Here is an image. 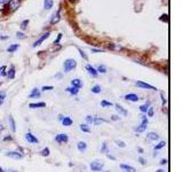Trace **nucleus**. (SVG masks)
<instances>
[{
    "instance_id": "obj_53",
    "label": "nucleus",
    "mask_w": 183,
    "mask_h": 172,
    "mask_svg": "<svg viewBox=\"0 0 183 172\" xmlns=\"http://www.w3.org/2000/svg\"><path fill=\"white\" fill-rule=\"evenodd\" d=\"M6 2H7V0H0V4H1V5H4Z\"/></svg>"
},
{
    "instance_id": "obj_13",
    "label": "nucleus",
    "mask_w": 183,
    "mask_h": 172,
    "mask_svg": "<svg viewBox=\"0 0 183 172\" xmlns=\"http://www.w3.org/2000/svg\"><path fill=\"white\" fill-rule=\"evenodd\" d=\"M61 12L60 11H57L54 15L52 16V19H51V24H56V23H58L60 22V19H61Z\"/></svg>"
},
{
    "instance_id": "obj_29",
    "label": "nucleus",
    "mask_w": 183,
    "mask_h": 172,
    "mask_svg": "<svg viewBox=\"0 0 183 172\" xmlns=\"http://www.w3.org/2000/svg\"><path fill=\"white\" fill-rule=\"evenodd\" d=\"M101 107H103V108H106V107H112V102L106 101V100H102V101H101Z\"/></svg>"
},
{
    "instance_id": "obj_10",
    "label": "nucleus",
    "mask_w": 183,
    "mask_h": 172,
    "mask_svg": "<svg viewBox=\"0 0 183 172\" xmlns=\"http://www.w3.org/2000/svg\"><path fill=\"white\" fill-rule=\"evenodd\" d=\"M125 100L127 101H132V102H137L140 98H139V95H136L134 93H129V94H126L125 95Z\"/></svg>"
},
{
    "instance_id": "obj_9",
    "label": "nucleus",
    "mask_w": 183,
    "mask_h": 172,
    "mask_svg": "<svg viewBox=\"0 0 183 172\" xmlns=\"http://www.w3.org/2000/svg\"><path fill=\"white\" fill-rule=\"evenodd\" d=\"M86 70H87V73H88L92 77H97V75H99L97 70L95 68H93L90 64H86Z\"/></svg>"
},
{
    "instance_id": "obj_27",
    "label": "nucleus",
    "mask_w": 183,
    "mask_h": 172,
    "mask_svg": "<svg viewBox=\"0 0 183 172\" xmlns=\"http://www.w3.org/2000/svg\"><path fill=\"white\" fill-rule=\"evenodd\" d=\"M85 122H86V124H87V125H92V124L94 123V117H93V116H90V115H88V116H86V117H85Z\"/></svg>"
},
{
    "instance_id": "obj_33",
    "label": "nucleus",
    "mask_w": 183,
    "mask_h": 172,
    "mask_svg": "<svg viewBox=\"0 0 183 172\" xmlns=\"http://www.w3.org/2000/svg\"><path fill=\"white\" fill-rule=\"evenodd\" d=\"M166 146V142L165 141H162V142H159L157 146H155V150H159V149H162L164 147Z\"/></svg>"
},
{
    "instance_id": "obj_30",
    "label": "nucleus",
    "mask_w": 183,
    "mask_h": 172,
    "mask_svg": "<svg viewBox=\"0 0 183 172\" xmlns=\"http://www.w3.org/2000/svg\"><path fill=\"white\" fill-rule=\"evenodd\" d=\"M92 93H94V94L101 93V86H100V85H94V86L92 87Z\"/></svg>"
},
{
    "instance_id": "obj_34",
    "label": "nucleus",
    "mask_w": 183,
    "mask_h": 172,
    "mask_svg": "<svg viewBox=\"0 0 183 172\" xmlns=\"http://www.w3.org/2000/svg\"><path fill=\"white\" fill-rule=\"evenodd\" d=\"M0 76H1V77H7V71H6L5 66L0 67Z\"/></svg>"
},
{
    "instance_id": "obj_23",
    "label": "nucleus",
    "mask_w": 183,
    "mask_h": 172,
    "mask_svg": "<svg viewBox=\"0 0 183 172\" xmlns=\"http://www.w3.org/2000/svg\"><path fill=\"white\" fill-rule=\"evenodd\" d=\"M54 5V0H45L44 1V7H45V9L48 11V9H51Z\"/></svg>"
},
{
    "instance_id": "obj_38",
    "label": "nucleus",
    "mask_w": 183,
    "mask_h": 172,
    "mask_svg": "<svg viewBox=\"0 0 183 172\" xmlns=\"http://www.w3.org/2000/svg\"><path fill=\"white\" fill-rule=\"evenodd\" d=\"M116 145H117L118 147H120V148H125L126 147V143L121 140H116Z\"/></svg>"
},
{
    "instance_id": "obj_17",
    "label": "nucleus",
    "mask_w": 183,
    "mask_h": 172,
    "mask_svg": "<svg viewBox=\"0 0 183 172\" xmlns=\"http://www.w3.org/2000/svg\"><path fill=\"white\" fill-rule=\"evenodd\" d=\"M77 149H78L80 153H85L86 149H87V143L85 141H79L77 143Z\"/></svg>"
},
{
    "instance_id": "obj_18",
    "label": "nucleus",
    "mask_w": 183,
    "mask_h": 172,
    "mask_svg": "<svg viewBox=\"0 0 183 172\" xmlns=\"http://www.w3.org/2000/svg\"><path fill=\"white\" fill-rule=\"evenodd\" d=\"M116 110H117L120 115H123V116H127V115H128V111H127L123 106H120L119 103H116Z\"/></svg>"
},
{
    "instance_id": "obj_12",
    "label": "nucleus",
    "mask_w": 183,
    "mask_h": 172,
    "mask_svg": "<svg viewBox=\"0 0 183 172\" xmlns=\"http://www.w3.org/2000/svg\"><path fill=\"white\" fill-rule=\"evenodd\" d=\"M48 37H49V32H46V33H44V36H41L38 40H37L34 44H33V47H38L39 45H41L42 42H45L46 39H47Z\"/></svg>"
},
{
    "instance_id": "obj_44",
    "label": "nucleus",
    "mask_w": 183,
    "mask_h": 172,
    "mask_svg": "<svg viewBox=\"0 0 183 172\" xmlns=\"http://www.w3.org/2000/svg\"><path fill=\"white\" fill-rule=\"evenodd\" d=\"M78 49H79V53H80V55L84 57L85 60H87V56H86V54H85V53L83 52V49H80V48H78Z\"/></svg>"
},
{
    "instance_id": "obj_7",
    "label": "nucleus",
    "mask_w": 183,
    "mask_h": 172,
    "mask_svg": "<svg viewBox=\"0 0 183 172\" xmlns=\"http://www.w3.org/2000/svg\"><path fill=\"white\" fill-rule=\"evenodd\" d=\"M21 5V1L20 0H9L8 2V8L11 9V12H15L18 7Z\"/></svg>"
},
{
    "instance_id": "obj_6",
    "label": "nucleus",
    "mask_w": 183,
    "mask_h": 172,
    "mask_svg": "<svg viewBox=\"0 0 183 172\" xmlns=\"http://www.w3.org/2000/svg\"><path fill=\"white\" fill-rule=\"evenodd\" d=\"M24 138H25V140L28 141L29 143H33V145H38V143H39V140H38V138H37L36 136H33L32 133H30V132L25 133Z\"/></svg>"
},
{
    "instance_id": "obj_35",
    "label": "nucleus",
    "mask_w": 183,
    "mask_h": 172,
    "mask_svg": "<svg viewBox=\"0 0 183 172\" xmlns=\"http://www.w3.org/2000/svg\"><path fill=\"white\" fill-rule=\"evenodd\" d=\"M96 70H97V73H106V67H105V66H99Z\"/></svg>"
},
{
    "instance_id": "obj_46",
    "label": "nucleus",
    "mask_w": 183,
    "mask_h": 172,
    "mask_svg": "<svg viewBox=\"0 0 183 172\" xmlns=\"http://www.w3.org/2000/svg\"><path fill=\"white\" fill-rule=\"evenodd\" d=\"M11 140H13V138L11 136H7L4 138V141H11Z\"/></svg>"
},
{
    "instance_id": "obj_24",
    "label": "nucleus",
    "mask_w": 183,
    "mask_h": 172,
    "mask_svg": "<svg viewBox=\"0 0 183 172\" xmlns=\"http://www.w3.org/2000/svg\"><path fill=\"white\" fill-rule=\"evenodd\" d=\"M106 122H108V120H105V118H102V117H94V123H93V124L99 126L100 124H102V123H106Z\"/></svg>"
},
{
    "instance_id": "obj_3",
    "label": "nucleus",
    "mask_w": 183,
    "mask_h": 172,
    "mask_svg": "<svg viewBox=\"0 0 183 172\" xmlns=\"http://www.w3.org/2000/svg\"><path fill=\"white\" fill-rule=\"evenodd\" d=\"M69 141V137L65 133H58L55 136V142L58 145H64Z\"/></svg>"
},
{
    "instance_id": "obj_20",
    "label": "nucleus",
    "mask_w": 183,
    "mask_h": 172,
    "mask_svg": "<svg viewBox=\"0 0 183 172\" xmlns=\"http://www.w3.org/2000/svg\"><path fill=\"white\" fill-rule=\"evenodd\" d=\"M8 122H9V127H11V132H16V123L11 115V116H8Z\"/></svg>"
},
{
    "instance_id": "obj_37",
    "label": "nucleus",
    "mask_w": 183,
    "mask_h": 172,
    "mask_svg": "<svg viewBox=\"0 0 183 172\" xmlns=\"http://www.w3.org/2000/svg\"><path fill=\"white\" fill-rule=\"evenodd\" d=\"M6 99V93L2 91V92H0V106L4 103V101Z\"/></svg>"
},
{
    "instance_id": "obj_22",
    "label": "nucleus",
    "mask_w": 183,
    "mask_h": 172,
    "mask_svg": "<svg viewBox=\"0 0 183 172\" xmlns=\"http://www.w3.org/2000/svg\"><path fill=\"white\" fill-rule=\"evenodd\" d=\"M7 78L8 79L15 78V68L14 67H11V69L7 71Z\"/></svg>"
},
{
    "instance_id": "obj_32",
    "label": "nucleus",
    "mask_w": 183,
    "mask_h": 172,
    "mask_svg": "<svg viewBox=\"0 0 183 172\" xmlns=\"http://www.w3.org/2000/svg\"><path fill=\"white\" fill-rule=\"evenodd\" d=\"M17 48H18V45H15V44H14V45H11V46L7 48V52L13 53V52H15Z\"/></svg>"
},
{
    "instance_id": "obj_26",
    "label": "nucleus",
    "mask_w": 183,
    "mask_h": 172,
    "mask_svg": "<svg viewBox=\"0 0 183 172\" xmlns=\"http://www.w3.org/2000/svg\"><path fill=\"white\" fill-rule=\"evenodd\" d=\"M80 130L83 131L84 133H90V132H92V130H90L89 125H87L86 123H84V124H81V125H80Z\"/></svg>"
},
{
    "instance_id": "obj_16",
    "label": "nucleus",
    "mask_w": 183,
    "mask_h": 172,
    "mask_svg": "<svg viewBox=\"0 0 183 172\" xmlns=\"http://www.w3.org/2000/svg\"><path fill=\"white\" fill-rule=\"evenodd\" d=\"M40 95H41V93H40L39 89H33L31 91V93L29 94V99H37V98H40Z\"/></svg>"
},
{
    "instance_id": "obj_48",
    "label": "nucleus",
    "mask_w": 183,
    "mask_h": 172,
    "mask_svg": "<svg viewBox=\"0 0 183 172\" xmlns=\"http://www.w3.org/2000/svg\"><path fill=\"white\" fill-rule=\"evenodd\" d=\"M4 129H5V126L1 124V122H0V134H1V132L4 131Z\"/></svg>"
},
{
    "instance_id": "obj_5",
    "label": "nucleus",
    "mask_w": 183,
    "mask_h": 172,
    "mask_svg": "<svg viewBox=\"0 0 183 172\" xmlns=\"http://www.w3.org/2000/svg\"><path fill=\"white\" fill-rule=\"evenodd\" d=\"M146 125H148V118H146L145 116H142L141 125L137 126V127H135L134 130H135V132H137V133H142V132H144V131H145Z\"/></svg>"
},
{
    "instance_id": "obj_49",
    "label": "nucleus",
    "mask_w": 183,
    "mask_h": 172,
    "mask_svg": "<svg viewBox=\"0 0 183 172\" xmlns=\"http://www.w3.org/2000/svg\"><path fill=\"white\" fill-rule=\"evenodd\" d=\"M160 164H162V165H165V164H167V160H162V161H160Z\"/></svg>"
},
{
    "instance_id": "obj_47",
    "label": "nucleus",
    "mask_w": 183,
    "mask_h": 172,
    "mask_svg": "<svg viewBox=\"0 0 183 172\" xmlns=\"http://www.w3.org/2000/svg\"><path fill=\"white\" fill-rule=\"evenodd\" d=\"M61 38H62V33H60V35H58V36H57V38H56V40H55V44H57V42H60V40H61Z\"/></svg>"
},
{
    "instance_id": "obj_14",
    "label": "nucleus",
    "mask_w": 183,
    "mask_h": 172,
    "mask_svg": "<svg viewBox=\"0 0 183 172\" xmlns=\"http://www.w3.org/2000/svg\"><path fill=\"white\" fill-rule=\"evenodd\" d=\"M119 167H120L124 172H136L135 167H131V165H128V164H120Z\"/></svg>"
},
{
    "instance_id": "obj_28",
    "label": "nucleus",
    "mask_w": 183,
    "mask_h": 172,
    "mask_svg": "<svg viewBox=\"0 0 183 172\" xmlns=\"http://www.w3.org/2000/svg\"><path fill=\"white\" fill-rule=\"evenodd\" d=\"M49 154H51V151H49V148H47V147H46V148H44V149L40 151V155L44 156V157H48L49 156Z\"/></svg>"
},
{
    "instance_id": "obj_57",
    "label": "nucleus",
    "mask_w": 183,
    "mask_h": 172,
    "mask_svg": "<svg viewBox=\"0 0 183 172\" xmlns=\"http://www.w3.org/2000/svg\"><path fill=\"white\" fill-rule=\"evenodd\" d=\"M70 1H71V2H73V1H76V0H70Z\"/></svg>"
},
{
    "instance_id": "obj_31",
    "label": "nucleus",
    "mask_w": 183,
    "mask_h": 172,
    "mask_svg": "<svg viewBox=\"0 0 183 172\" xmlns=\"http://www.w3.org/2000/svg\"><path fill=\"white\" fill-rule=\"evenodd\" d=\"M149 104H150V102L148 101L145 104H143V106H141V107H140V110H141L142 113H146V111H148V109H149Z\"/></svg>"
},
{
    "instance_id": "obj_39",
    "label": "nucleus",
    "mask_w": 183,
    "mask_h": 172,
    "mask_svg": "<svg viewBox=\"0 0 183 172\" xmlns=\"http://www.w3.org/2000/svg\"><path fill=\"white\" fill-rule=\"evenodd\" d=\"M52 89H54L53 86H42L41 87L42 92H47V91H52Z\"/></svg>"
},
{
    "instance_id": "obj_43",
    "label": "nucleus",
    "mask_w": 183,
    "mask_h": 172,
    "mask_svg": "<svg viewBox=\"0 0 183 172\" xmlns=\"http://www.w3.org/2000/svg\"><path fill=\"white\" fill-rule=\"evenodd\" d=\"M120 120V117L118 115H112L111 116V120Z\"/></svg>"
},
{
    "instance_id": "obj_58",
    "label": "nucleus",
    "mask_w": 183,
    "mask_h": 172,
    "mask_svg": "<svg viewBox=\"0 0 183 172\" xmlns=\"http://www.w3.org/2000/svg\"><path fill=\"white\" fill-rule=\"evenodd\" d=\"M104 172H109V171H104Z\"/></svg>"
},
{
    "instance_id": "obj_15",
    "label": "nucleus",
    "mask_w": 183,
    "mask_h": 172,
    "mask_svg": "<svg viewBox=\"0 0 183 172\" xmlns=\"http://www.w3.org/2000/svg\"><path fill=\"white\" fill-rule=\"evenodd\" d=\"M83 82L80 80V79H78V78H76V79H72L71 80V86H73V87H76V89H80L81 87H83Z\"/></svg>"
},
{
    "instance_id": "obj_8",
    "label": "nucleus",
    "mask_w": 183,
    "mask_h": 172,
    "mask_svg": "<svg viewBox=\"0 0 183 172\" xmlns=\"http://www.w3.org/2000/svg\"><path fill=\"white\" fill-rule=\"evenodd\" d=\"M136 86L137 87H141V89H152V91H156V87H153L152 85H150V84H146V83H143V82H136Z\"/></svg>"
},
{
    "instance_id": "obj_50",
    "label": "nucleus",
    "mask_w": 183,
    "mask_h": 172,
    "mask_svg": "<svg viewBox=\"0 0 183 172\" xmlns=\"http://www.w3.org/2000/svg\"><path fill=\"white\" fill-rule=\"evenodd\" d=\"M5 172H17V171L14 170V169H7V170H5Z\"/></svg>"
},
{
    "instance_id": "obj_4",
    "label": "nucleus",
    "mask_w": 183,
    "mask_h": 172,
    "mask_svg": "<svg viewBox=\"0 0 183 172\" xmlns=\"http://www.w3.org/2000/svg\"><path fill=\"white\" fill-rule=\"evenodd\" d=\"M5 155L7 157H11V158H13V160H22V158L24 157V155H23L22 153H20V151H17V150L7 151Z\"/></svg>"
},
{
    "instance_id": "obj_56",
    "label": "nucleus",
    "mask_w": 183,
    "mask_h": 172,
    "mask_svg": "<svg viewBox=\"0 0 183 172\" xmlns=\"http://www.w3.org/2000/svg\"><path fill=\"white\" fill-rule=\"evenodd\" d=\"M0 172H5V170H2V169L0 167Z\"/></svg>"
},
{
    "instance_id": "obj_19",
    "label": "nucleus",
    "mask_w": 183,
    "mask_h": 172,
    "mask_svg": "<svg viewBox=\"0 0 183 172\" xmlns=\"http://www.w3.org/2000/svg\"><path fill=\"white\" fill-rule=\"evenodd\" d=\"M146 139L150 141H156L159 139V136H158L156 132H149V133L146 134Z\"/></svg>"
},
{
    "instance_id": "obj_21",
    "label": "nucleus",
    "mask_w": 183,
    "mask_h": 172,
    "mask_svg": "<svg viewBox=\"0 0 183 172\" xmlns=\"http://www.w3.org/2000/svg\"><path fill=\"white\" fill-rule=\"evenodd\" d=\"M29 107L32 108V109H37V108H45L46 107V103L45 102H37V103H30Z\"/></svg>"
},
{
    "instance_id": "obj_25",
    "label": "nucleus",
    "mask_w": 183,
    "mask_h": 172,
    "mask_svg": "<svg viewBox=\"0 0 183 172\" xmlns=\"http://www.w3.org/2000/svg\"><path fill=\"white\" fill-rule=\"evenodd\" d=\"M65 91H67L68 93L72 94V95H77V94L79 93V89H76V87H73V86H71V87H67Z\"/></svg>"
},
{
    "instance_id": "obj_51",
    "label": "nucleus",
    "mask_w": 183,
    "mask_h": 172,
    "mask_svg": "<svg viewBox=\"0 0 183 172\" xmlns=\"http://www.w3.org/2000/svg\"><path fill=\"white\" fill-rule=\"evenodd\" d=\"M63 118H64V116H63V115H58V120H60V122H62Z\"/></svg>"
},
{
    "instance_id": "obj_1",
    "label": "nucleus",
    "mask_w": 183,
    "mask_h": 172,
    "mask_svg": "<svg viewBox=\"0 0 183 172\" xmlns=\"http://www.w3.org/2000/svg\"><path fill=\"white\" fill-rule=\"evenodd\" d=\"M77 67V62L74 59H68L63 63V68H64V73H70L73 69Z\"/></svg>"
},
{
    "instance_id": "obj_41",
    "label": "nucleus",
    "mask_w": 183,
    "mask_h": 172,
    "mask_svg": "<svg viewBox=\"0 0 183 172\" xmlns=\"http://www.w3.org/2000/svg\"><path fill=\"white\" fill-rule=\"evenodd\" d=\"M16 37H17L18 39H24V38H25V35L22 33V32H17V33H16Z\"/></svg>"
},
{
    "instance_id": "obj_40",
    "label": "nucleus",
    "mask_w": 183,
    "mask_h": 172,
    "mask_svg": "<svg viewBox=\"0 0 183 172\" xmlns=\"http://www.w3.org/2000/svg\"><path fill=\"white\" fill-rule=\"evenodd\" d=\"M153 113H155V111H153V108H152V107H149V109L146 111L148 116H149V117H152V116H153Z\"/></svg>"
},
{
    "instance_id": "obj_11",
    "label": "nucleus",
    "mask_w": 183,
    "mask_h": 172,
    "mask_svg": "<svg viewBox=\"0 0 183 172\" xmlns=\"http://www.w3.org/2000/svg\"><path fill=\"white\" fill-rule=\"evenodd\" d=\"M62 125L65 126V127H68V126H71L73 124V120L70 117V116H64V118L62 120Z\"/></svg>"
},
{
    "instance_id": "obj_54",
    "label": "nucleus",
    "mask_w": 183,
    "mask_h": 172,
    "mask_svg": "<svg viewBox=\"0 0 183 172\" xmlns=\"http://www.w3.org/2000/svg\"><path fill=\"white\" fill-rule=\"evenodd\" d=\"M137 150L140 151V153H143V149H142V148H137Z\"/></svg>"
},
{
    "instance_id": "obj_36",
    "label": "nucleus",
    "mask_w": 183,
    "mask_h": 172,
    "mask_svg": "<svg viewBox=\"0 0 183 172\" xmlns=\"http://www.w3.org/2000/svg\"><path fill=\"white\" fill-rule=\"evenodd\" d=\"M101 153H106V154H108V145H106V142H102Z\"/></svg>"
},
{
    "instance_id": "obj_45",
    "label": "nucleus",
    "mask_w": 183,
    "mask_h": 172,
    "mask_svg": "<svg viewBox=\"0 0 183 172\" xmlns=\"http://www.w3.org/2000/svg\"><path fill=\"white\" fill-rule=\"evenodd\" d=\"M28 23H29V21H28V20H25L24 22H22V24H21V28H22V29H25V28H26V24H28Z\"/></svg>"
},
{
    "instance_id": "obj_52",
    "label": "nucleus",
    "mask_w": 183,
    "mask_h": 172,
    "mask_svg": "<svg viewBox=\"0 0 183 172\" xmlns=\"http://www.w3.org/2000/svg\"><path fill=\"white\" fill-rule=\"evenodd\" d=\"M106 156H108V157H109V158H110V160H116V158H115V157H113V156H111V155H110V154H109V153H108V154H106Z\"/></svg>"
},
{
    "instance_id": "obj_55",
    "label": "nucleus",
    "mask_w": 183,
    "mask_h": 172,
    "mask_svg": "<svg viewBox=\"0 0 183 172\" xmlns=\"http://www.w3.org/2000/svg\"><path fill=\"white\" fill-rule=\"evenodd\" d=\"M156 172H165V171H164V170H157Z\"/></svg>"
},
{
    "instance_id": "obj_2",
    "label": "nucleus",
    "mask_w": 183,
    "mask_h": 172,
    "mask_svg": "<svg viewBox=\"0 0 183 172\" xmlns=\"http://www.w3.org/2000/svg\"><path fill=\"white\" fill-rule=\"evenodd\" d=\"M89 167H90V170L93 172H100L103 170L104 164L101 161H93L89 163Z\"/></svg>"
},
{
    "instance_id": "obj_42",
    "label": "nucleus",
    "mask_w": 183,
    "mask_h": 172,
    "mask_svg": "<svg viewBox=\"0 0 183 172\" xmlns=\"http://www.w3.org/2000/svg\"><path fill=\"white\" fill-rule=\"evenodd\" d=\"M139 162H140L141 164H143V165H144V164H146V160H145V158H143L142 156L139 157Z\"/></svg>"
}]
</instances>
